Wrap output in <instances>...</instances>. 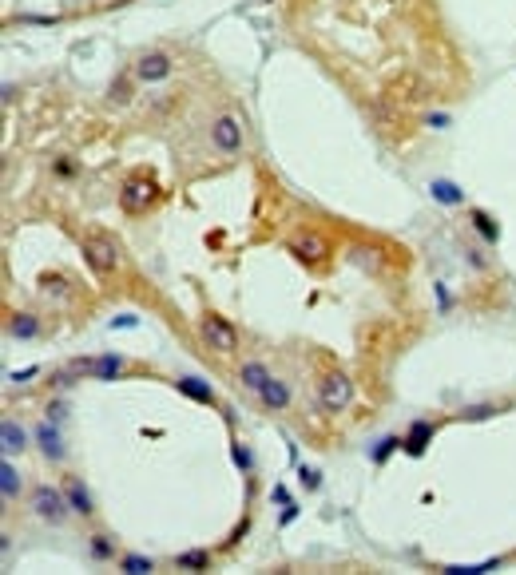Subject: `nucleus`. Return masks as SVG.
<instances>
[{"instance_id":"f257e3e1","label":"nucleus","mask_w":516,"mask_h":575,"mask_svg":"<svg viewBox=\"0 0 516 575\" xmlns=\"http://www.w3.org/2000/svg\"><path fill=\"white\" fill-rule=\"evenodd\" d=\"M84 258L92 262V270H96L99 278H112L115 270H119V262H123V254H119V246L108 234H88L84 238Z\"/></svg>"},{"instance_id":"f03ea898","label":"nucleus","mask_w":516,"mask_h":575,"mask_svg":"<svg viewBox=\"0 0 516 575\" xmlns=\"http://www.w3.org/2000/svg\"><path fill=\"white\" fill-rule=\"evenodd\" d=\"M199 337L207 341V350L223 353V357L238 350V330L230 326L227 317H219V314H203L199 317Z\"/></svg>"},{"instance_id":"7ed1b4c3","label":"nucleus","mask_w":516,"mask_h":575,"mask_svg":"<svg viewBox=\"0 0 516 575\" xmlns=\"http://www.w3.org/2000/svg\"><path fill=\"white\" fill-rule=\"evenodd\" d=\"M28 508H32V516H40L44 524H64L72 504H68V496H64L60 488L40 484V488H32V496H28Z\"/></svg>"},{"instance_id":"20e7f679","label":"nucleus","mask_w":516,"mask_h":575,"mask_svg":"<svg viewBox=\"0 0 516 575\" xmlns=\"http://www.w3.org/2000/svg\"><path fill=\"white\" fill-rule=\"evenodd\" d=\"M210 143L219 155H238L243 143H247V131H243V119L238 115H219L210 123Z\"/></svg>"},{"instance_id":"39448f33","label":"nucleus","mask_w":516,"mask_h":575,"mask_svg":"<svg viewBox=\"0 0 516 575\" xmlns=\"http://www.w3.org/2000/svg\"><path fill=\"white\" fill-rule=\"evenodd\" d=\"M318 401H322V408H330V413L345 408L349 401H354V381H349L342 369L325 373L322 381H318Z\"/></svg>"},{"instance_id":"423d86ee","label":"nucleus","mask_w":516,"mask_h":575,"mask_svg":"<svg viewBox=\"0 0 516 575\" xmlns=\"http://www.w3.org/2000/svg\"><path fill=\"white\" fill-rule=\"evenodd\" d=\"M286 250L294 254V258H302V262H322L325 254H330V242L318 234V230H298V234H290V242H286Z\"/></svg>"},{"instance_id":"0eeeda50","label":"nucleus","mask_w":516,"mask_h":575,"mask_svg":"<svg viewBox=\"0 0 516 575\" xmlns=\"http://www.w3.org/2000/svg\"><path fill=\"white\" fill-rule=\"evenodd\" d=\"M171 56L167 52H143V56L132 64V75L139 79V84H163L167 75H171Z\"/></svg>"},{"instance_id":"6e6552de","label":"nucleus","mask_w":516,"mask_h":575,"mask_svg":"<svg viewBox=\"0 0 516 575\" xmlns=\"http://www.w3.org/2000/svg\"><path fill=\"white\" fill-rule=\"evenodd\" d=\"M159 199V191H155L151 179H127L123 183V195H119V203L127 215H139V210H147V206Z\"/></svg>"},{"instance_id":"1a4fd4ad","label":"nucleus","mask_w":516,"mask_h":575,"mask_svg":"<svg viewBox=\"0 0 516 575\" xmlns=\"http://www.w3.org/2000/svg\"><path fill=\"white\" fill-rule=\"evenodd\" d=\"M72 373H92V377H99V381H112V377H119L123 373V357H79V361H72L68 365Z\"/></svg>"},{"instance_id":"9d476101","label":"nucleus","mask_w":516,"mask_h":575,"mask_svg":"<svg viewBox=\"0 0 516 575\" xmlns=\"http://www.w3.org/2000/svg\"><path fill=\"white\" fill-rule=\"evenodd\" d=\"M267 381H270V369L262 365V361H243V365H238V385H243V389L262 393L267 389Z\"/></svg>"},{"instance_id":"9b49d317","label":"nucleus","mask_w":516,"mask_h":575,"mask_svg":"<svg viewBox=\"0 0 516 575\" xmlns=\"http://www.w3.org/2000/svg\"><path fill=\"white\" fill-rule=\"evenodd\" d=\"M258 401H262V408H267V413H282V408L290 405V385H286V381H274V377H270L267 389L258 393Z\"/></svg>"},{"instance_id":"f8f14e48","label":"nucleus","mask_w":516,"mask_h":575,"mask_svg":"<svg viewBox=\"0 0 516 575\" xmlns=\"http://www.w3.org/2000/svg\"><path fill=\"white\" fill-rule=\"evenodd\" d=\"M64 496H68V504H72L76 516H92V512H96V508H92V496H88V488H84V480H76V476H68Z\"/></svg>"},{"instance_id":"ddd939ff","label":"nucleus","mask_w":516,"mask_h":575,"mask_svg":"<svg viewBox=\"0 0 516 575\" xmlns=\"http://www.w3.org/2000/svg\"><path fill=\"white\" fill-rule=\"evenodd\" d=\"M429 195H433L441 206H457V203H465V191H460L457 183H449V179H433V183H429Z\"/></svg>"},{"instance_id":"4468645a","label":"nucleus","mask_w":516,"mask_h":575,"mask_svg":"<svg viewBox=\"0 0 516 575\" xmlns=\"http://www.w3.org/2000/svg\"><path fill=\"white\" fill-rule=\"evenodd\" d=\"M40 334V317L36 314H16L8 321V337H20V341H28V337Z\"/></svg>"},{"instance_id":"2eb2a0df","label":"nucleus","mask_w":516,"mask_h":575,"mask_svg":"<svg viewBox=\"0 0 516 575\" xmlns=\"http://www.w3.org/2000/svg\"><path fill=\"white\" fill-rule=\"evenodd\" d=\"M36 441H40V448H44V456H48V461H64V445H60V437H56V428H52V425H40L36 428Z\"/></svg>"},{"instance_id":"dca6fc26","label":"nucleus","mask_w":516,"mask_h":575,"mask_svg":"<svg viewBox=\"0 0 516 575\" xmlns=\"http://www.w3.org/2000/svg\"><path fill=\"white\" fill-rule=\"evenodd\" d=\"M0 492H4V500H12V496L20 492V472L8 461L0 464Z\"/></svg>"},{"instance_id":"f3484780","label":"nucleus","mask_w":516,"mask_h":575,"mask_svg":"<svg viewBox=\"0 0 516 575\" xmlns=\"http://www.w3.org/2000/svg\"><path fill=\"white\" fill-rule=\"evenodd\" d=\"M179 393H187L191 401H203V405L214 401V393H210L207 385H199V377H183V381H179Z\"/></svg>"},{"instance_id":"a211bd4d","label":"nucleus","mask_w":516,"mask_h":575,"mask_svg":"<svg viewBox=\"0 0 516 575\" xmlns=\"http://www.w3.org/2000/svg\"><path fill=\"white\" fill-rule=\"evenodd\" d=\"M429 437H433V425L417 421V425L409 428V441H405V448H409V452H421V448L429 445Z\"/></svg>"},{"instance_id":"6ab92c4d","label":"nucleus","mask_w":516,"mask_h":575,"mask_svg":"<svg viewBox=\"0 0 516 575\" xmlns=\"http://www.w3.org/2000/svg\"><path fill=\"white\" fill-rule=\"evenodd\" d=\"M0 437H4V448H8V452H20V448H24V428L12 425V421H4Z\"/></svg>"},{"instance_id":"aec40b11","label":"nucleus","mask_w":516,"mask_h":575,"mask_svg":"<svg viewBox=\"0 0 516 575\" xmlns=\"http://www.w3.org/2000/svg\"><path fill=\"white\" fill-rule=\"evenodd\" d=\"M175 567H199V572H203V567H210V556L199 552V548H195V552H179V556H175Z\"/></svg>"},{"instance_id":"412c9836","label":"nucleus","mask_w":516,"mask_h":575,"mask_svg":"<svg viewBox=\"0 0 516 575\" xmlns=\"http://www.w3.org/2000/svg\"><path fill=\"white\" fill-rule=\"evenodd\" d=\"M132 79L135 75H119L112 88H108V95H112V103H127L132 99Z\"/></svg>"},{"instance_id":"4be33fe9","label":"nucleus","mask_w":516,"mask_h":575,"mask_svg":"<svg viewBox=\"0 0 516 575\" xmlns=\"http://www.w3.org/2000/svg\"><path fill=\"white\" fill-rule=\"evenodd\" d=\"M473 226H477V234H484V238L489 242H497V223H493V219H489V215H484V210H473Z\"/></svg>"},{"instance_id":"5701e85b","label":"nucleus","mask_w":516,"mask_h":575,"mask_svg":"<svg viewBox=\"0 0 516 575\" xmlns=\"http://www.w3.org/2000/svg\"><path fill=\"white\" fill-rule=\"evenodd\" d=\"M119 567H123V572H132V575H139V572H151V559H147V556H123V559H119Z\"/></svg>"},{"instance_id":"b1692460","label":"nucleus","mask_w":516,"mask_h":575,"mask_svg":"<svg viewBox=\"0 0 516 575\" xmlns=\"http://www.w3.org/2000/svg\"><path fill=\"white\" fill-rule=\"evenodd\" d=\"M92 556H96V559H112L115 556V543L108 536H92Z\"/></svg>"},{"instance_id":"393cba45","label":"nucleus","mask_w":516,"mask_h":575,"mask_svg":"<svg viewBox=\"0 0 516 575\" xmlns=\"http://www.w3.org/2000/svg\"><path fill=\"white\" fill-rule=\"evenodd\" d=\"M402 445V441H397V437H385V441H378V448H373V461L382 464L385 456H389V448H397Z\"/></svg>"},{"instance_id":"a878e982","label":"nucleus","mask_w":516,"mask_h":575,"mask_svg":"<svg viewBox=\"0 0 516 575\" xmlns=\"http://www.w3.org/2000/svg\"><path fill=\"white\" fill-rule=\"evenodd\" d=\"M425 127L445 131V127H449V115H445V112H429V115H425Z\"/></svg>"},{"instance_id":"bb28decb","label":"nucleus","mask_w":516,"mask_h":575,"mask_svg":"<svg viewBox=\"0 0 516 575\" xmlns=\"http://www.w3.org/2000/svg\"><path fill=\"white\" fill-rule=\"evenodd\" d=\"M79 171V163H72V159H60L56 163V175H76Z\"/></svg>"},{"instance_id":"cd10ccee","label":"nucleus","mask_w":516,"mask_h":575,"mask_svg":"<svg viewBox=\"0 0 516 575\" xmlns=\"http://www.w3.org/2000/svg\"><path fill=\"white\" fill-rule=\"evenodd\" d=\"M36 369H20V373H8V381H28Z\"/></svg>"}]
</instances>
